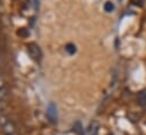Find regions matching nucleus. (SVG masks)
<instances>
[{"label": "nucleus", "instance_id": "obj_5", "mask_svg": "<svg viewBox=\"0 0 146 135\" xmlns=\"http://www.w3.org/2000/svg\"><path fill=\"white\" fill-rule=\"evenodd\" d=\"M65 51H66L70 56H73V54L76 52V47H75V44H73V43H67V44L65 45Z\"/></svg>", "mask_w": 146, "mask_h": 135}, {"label": "nucleus", "instance_id": "obj_3", "mask_svg": "<svg viewBox=\"0 0 146 135\" xmlns=\"http://www.w3.org/2000/svg\"><path fill=\"white\" fill-rule=\"evenodd\" d=\"M98 129H99V124H98L97 121H92V123H90L89 126L84 129L83 135H97Z\"/></svg>", "mask_w": 146, "mask_h": 135}, {"label": "nucleus", "instance_id": "obj_2", "mask_svg": "<svg viewBox=\"0 0 146 135\" xmlns=\"http://www.w3.org/2000/svg\"><path fill=\"white\" fill-rule=\"evenodd\" d=\"M27 52H29L30 57H32V58L35 59V60L40 59L41 56H42L39 45H36V44H34V43H30V44L27 45Z\"/></svg>", "mask_w": 146, "mask_h": 135}, {"label": "nucleus", "instance_id": "obj_9", "mask_svg": "<svg viewBox=\"0 0 146 135\" xmlns=\"http://www.w3.org/2000/svg\"><path fill=\"white\" fill-rule=\"evenodd\" d=\"M2 84H3V81H2V78L0 76V88H2Z\"/></svg>", "mask_w": 146, "mask_h": 135}, {"label": "nucleus", "instance_id": "obj_7", "mask_svg": "<svg viewBox=\"0 0 146 135\" xmlns=\"http://www.w3.org/2000/svg\"><path fill=\"white\" fill-rule=\"evenodd\" d=\"M138 101L141 106H145L146 104V91L141 92L139 95H138Z\"/></svg>", "mask_w": 146, "mask_h": 135}, {"label": "nucleus", "instance_id": "obj_4", "mask_svg": "<svg viewBox=\"0 0 146 135\" xmlns=\"http://www.w3.org/2000/svg\"><path fill=\"white\" fill-rule=\"evenodd\" d=\"M2 130H3V133L6 135H13L15 133V126H14L13 123L7 121L6 124L2 125Z\"/></svg>", "mask_w": 146, "mask_h": 135}, {"label": "nucleus", "instance_id": "obj_6", "mask_svg": "<svg viewBox=\"0 0 146 135\" xmlns=\"http://www.w3.org/2000/svg\"><path fill=\"white\" fill-rule=\"evenodd\" d=\"M104 10L106 11V12H112L114 9H115V6H114V3L112 2V1H106L105 3H104Z\"/></svg>", "mask_w": 146, "mask_h": 135}, {"label": "nucleus", "instance_id": "obj_1", "mask_svg": "<svg viewBox=\"0 0 146 135\" xmlns=\"http://www.w3.org/2000/svg\"><path fill=\"white\" fill-rule=\"evenodd\" d=\"M46 115H47V118L48 120L51 123V124H56L57 123V118H58V115H57V107L54 102H50L47 107V111H46Z\"/></svg>", "mask_w": 146, "mask_h": 135}, {"label": "nucleus", "instance_id": "obj_8", "mask_svg": "<svg viewBox=\"0 0 146 135\" xmlns=\"http://www.w3.org/2000/svg\"><path fill=\"white\" fill-rule=\"evenodd\" d=\"M7 94V91L5 88H0V100H2Z\"/></svg>", "mask_w": 146, "mask_h": 135}]
</instances>
